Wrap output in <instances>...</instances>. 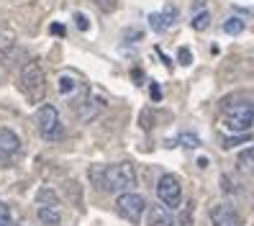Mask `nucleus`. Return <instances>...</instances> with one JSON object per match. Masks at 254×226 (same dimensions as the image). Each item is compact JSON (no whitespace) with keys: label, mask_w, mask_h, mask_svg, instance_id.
<instances>
[{"label":"nucleus","mask_w":254,"mask_h":226,"mask_svg":"<svg viewBox=\"0 0 254 226\" xmlns=\"http://www.w3.org/2000/svg\"><path fill=\"white\" fill-rule=\"evenodd\" d=\"M90 183L103 193H126L136 185V170L131 162H116V164H93L87 170Z\"/></svg>","instance_id":"1"},{"label":"nucleus","mask_w":254,"mask_h":226,"mask_svg":"<svg viewBox=\"0 0 254 226\" xmlns=\"http://www.w3.org/2000/svg\"><path fill=\"white\" fill-rule=\"evenodd\" d=\"M18 90L31 103L44 100V95H47V75H44V67L39 59L23 62V67L18 72Z\"/></svg>","instance_id":"2"},{"label":"nucleus","mask_w":254,"mask_h":226,"mask_svg":"<svg viewBox=\"0 0 254 226\" xmlns=\"http://www.w3.org/2000/svg\"><path fill=\"white\" fill-rule=\"evenodd\" d=\"M254 124V103L249 100H234L226 103L221 111V126L231 134H247Z\"/></svg>","instance_id":"3"},{"label":"nucleus","mask_w":254,"mask_h":226,"mask_svg":"<svg viewBox=\"0 0 254 226\" xmlns=\"http://www.w3.org/2000/svg\"><path fill=\"white\" fill-rule=\"evenodd\" d=\"M34 121H36L39 134L47 142H57V139L64 137V126H62V121H59V111L54 108L52 103L41 105V108L36 111V116H34Z\"/></svg>","instance_id":"4"},{"label":"nucleus","mask_w":254,"mask_h":226,"mask_svg":"<svg viewBox=\"0 0 254 226\" xmlns=\"http://www.w3.org/2000/svg\"><path fill=\"white\" fill-rule=\"evenodd\" d=\"M116 211L118 216L131 221V224H141V216L146 214V201L144 195L126 190V193H118V201H116Z\"/></svg>","instance_id":"5"},{"label":"nucleus","mask_w":254,"mask_h":226,"mask_svg":"<svg viewBox=\"0 0 254 226\" xmlns=\"http://www.w3.org/2000/svg\"><path fill=\"white\" fill-rule=\"evenodd\" d=\"M157 198L167 208H180L183 206V185L175 175H162L157 183Z\"/></svg>","instance_id":"6"},{"label":"nucleus","mask_w":254,"mask_h":226,"mask_svg":"<svg viewBox=\"0 0 254 226\" xmlns=\"http://www.w3.org/2000/svg\"><path fill=\"white\" fill-rule=\"evenodd\" d=\"M211 224L213 226H242V216L229 203H218L211 208Z\"/></svg>","instance_id":"7"},{"label":"nucleus","mask_w":254,"mask_h":226,"mask_svg":"<svg viewBox=\"0 0 254 226\" xmlns=\"http://www.w3.org/2000/svg\"><path fill=\"white\" fill-rule=\"evenodd\" d=\"M18 152H21V139H18V134L10 131V129H0V159H3V162H10Z\"/></svg>","instance_id":"8"},{"label":"nucleus","mask_w":254,"mask_h":226,"mask_svg":"<svg viewBox=\"0 0 254 226\" xmlns=\"http://www.w3.org/2000/svg\"><path fill=\"white\" fill-rule=\"evenodd\" d=\"M146 226H172V214L164 203L146 206Z\"/></svg>","instance_id":"9"},{"label":"nucleus","mask_w":254,"mask_h":226,"mask_svg":"<svg viewBox=\"0 0 254 226\" xmlns=\"http://www.w3.org/2000/svg\"><path fill=\"white\" fill-rule=\"evenodd\" d=\"M175 21H177V8H172V5H167L162 13H152L149 16V26L154 31H167L170 26H175Z\"/></svg>","instance_id":"10"},{"label":"nucleus","mask_w":254,"mask_h":226,"mask_svg":"<svg viewBox=\"0 0 254 226\" xmlns=\"http://www.w3.org/2000/svg\"><path fill=\"white\" fill-rule=\"evenodd\" d=\"M36 216L44 226H59V221H62V214L54 206H36Z\"/></svg>","instance_id":"11"},{"label":"nucleus","mask_w":254,"mask_h":226,"mask_svg":"<svg viewBox=\"0 0 254 226\" xmlns=\"http://www.w3.org/2000/svg\"><path fill=\"white\" fill-rule=\"evenodd\" d=\"M236 164H239V170L247 172V175H254V147L244 149V152H239L236 157Z\"/></svg>","instance_id":"12"},{"label":"nucleus","mask_w":254,"mask_h":226,"mask_svg":"<svg viewBox=\"0 0 254 226\" xmlns=\"http://www.w3.org/2000/svg\"><path fill=\"white\" fill-rule=\"evenodd\" d=\"M172 226H192V203L180 206L177 216H172Z\"/></svg>","instance_id":"13"},{"label":"nucleus","mask_w":254,"mask_h":226,"mask_svg":"<svg viewBox=\"0 0 254 226\" xmlns=\"http://www.w3.org/2000/svg\"><path fill=\"white\" fill-rule=\"evenodd\" d=\"M244 18L242 16H229L226 18V23H223V31H226L229 36H239V34H242L244 31Z\"/></svg>","instance_id":"14"},{"label":"nucleus","mask_w":254,"mask_h":226,"mask_svg":"<svg viewBox=\"0 0 254 226\" xmlns=\"http://www.w3.org/2000/svg\"><path fill=\"white\" fill-rule=\"evenodd\" d=\"M36 203L39 206H59V195L52 190V188H41L39 193H36Z\"/></svg>","instance_id":"15"},{"label":"nucleus","mask_w":254,"mask_h":226,"mask_svg":"<svg viewBox=\"0 0 254 226\" xmlns=\"http://www.w3.org/2000/svg\"><path fill=\"white\" fill-rule=\"evenodd\" d=\"M57 87H59V93H62V95H72L74 90L80 87V82L74 80V77H69V75H62V77H59V82H57Z\"/></svg>","instance_id":"16"},{"label":"nucleus","mask_w":254,"mask_h":226,"mask_svg":"<svg viewBox=\"0 0 254 226\" xmlns=\"http://www.w3.org/2000/svg\"><path fill=\"white\" fill-rule=\"evenodd\" d=\"M190 23H192V28H195V31H205V28L211 26V13H208V10H200L198 16H192Z\"/></svg>","instance_id":"17"},{"label":"nucleus","mask_w":254,"mask_h":226,"mask_svg":"<svg viewBox=\"0 0 254 226\" xmlns=\"http://www.w3.org/2000/svg\"><path fill=\"white\" fill-rule=\"evenodd\" d=\"M0 226H13V216H10V208L5 203H0Z\"/></svg>","instance_id":"18"},{"label":"nucleus","mask_w":254,"mask_h":226,"mask_svg":"<svg viewBox=\"0 0 254 226\" xmlns=\"http://www.w3.org/2000/svg\"><path fill=\"white\" fill-rule=\"evenodd\" d=\"M180 142H183L188 149H195V147H200V139L195 137V134H183V137H180Z\"/></svg>","instance_id":"19"},{"label":"nucleus","mask_w":254,"mask_h":226,"mask_svg":"<svg viewBox=\"0 0 254 226\" xmlns=\"http://www.w3.org/2000/svg\"><path fill=\"white\" fill-rule=\"evenodd\" d=\"M10 49H13V39H10L8 34H0V57L8 54Z\"/></svg>","instance_id":"20"},{"label":"nucleus","mask_w":254,"mask_h":226,"mask_svg":"<svg viewBox=\"0 0 254 226\" xmlns=\"http://www.w3.org/2000/svg\"><path fill=\"white\" fill-rule=\"evenodd\" d=\"M177 62H180V65H190L192 62V54H190L188 47H183L180 52H177Z\"/></svg>","instance_id":"21"},{"label":"nucleus","mask_w":254,"mask_h":226,"mask_svg":"<svg viewBox=\"0 0 254 226\" xmlns=\"http://www.w3.org/2000/svg\"><path fill=\"white\" fill-rule=\"evenodd\" d=\"M74 26H77L80 31H87V28H90V23H87V16H82V13H74Z\"/></svg>","instance_id":"22"},{"label":"nucleus","mask_w":254,"mask_h":226,"mask_svg":"<svg viewBox=\"0 0 254 226\" xmlns=\"http://www.w3.org/2000/svg\"><path fill=\"white\" fill-rule=\"evenodd\" d=\"M149 95H152V100L157 103V100H162V90H159V85L157 82H152V87H149Z\"/></svg>","instance_id":"23"},{"label":"nucleus","mask_w":254,"mask_h":226,"mask_svg":"<svg viewBox=\"0 0 254 226\" xmlns=\"http://www.w3.org/2000/svg\"><path fill=\"white\" fill-rule=\"evenodd\" d=\"M49 31H52L54 36H64V26H62V23H52Z\"/></svg>","instance_id":"24"}]
</instances>
